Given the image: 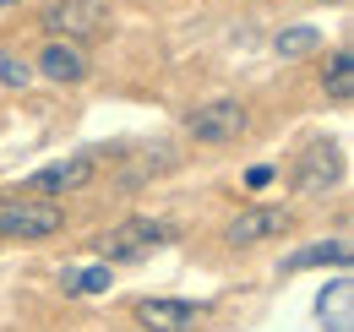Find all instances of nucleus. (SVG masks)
Wrapping results in <instances>:
<instances>
[{"label":"nucleus","instance_id":"obj_1","mask_svg":"<svg viewBox=\"0 0 354 332\" xmlns=\"http://www.w3.org/2000/svg\"><path fill=\"white\" fill-rule=\"evenodd\" d=\"M60 229H66V212L55 208V202L0 191V240H22V246H33V240H55Z\"/></svg>","mask_w":354,"mask_h":332},{"label":"nucleus","instance_id":"obj_2","mask_svg":"<svg viewBox=\"0 0 354 332\" xmlns=\"http://www.w3.org/2000/svg\"><path fill=\"white\" fill-rule=\"evenodd\" d=\"M158 246H169V223H158V218H126V223H115V229L98 240V256H104L109 267H120V261L153 256Z\"/></svg>","mask_w":354,"mask_h":332},{"label":"nucleus","instance_id":"obj_3","mask_svg":"<svg viewBox=\"0 0 354 332\" xmlns=\"http://www.w3.org/2000/svg\"><path fill=\"white\" fill-rule=\"evenodd\" d=\"M185 131L196 142H207V147H229V142H240L251 131V115H245L240 98H213V104H196L185 115Z\"/></svg>","mask_w":354,"mask_h":332},{"label":"nucleus","instance_id":"obj_4","mask_svg":"<svg viewBox=\"0 0 354 332\" xmlns=\"http://www.w3.org/2000/svg\"><path fill=\"white\" fill-rule=\"evenodd\" d=\"M39 28L49 39H93L109 28V6L104 0H49L39 11Z\"/></svg>","mask_w":354,"mask_h":332},{"label":"nucleus","instance_id":"obj_5","mask_svg":"<svg viewBox=\"0 0 354 332\" xmlns=\"http://www.w3.org/2000/svg\"><path fill=\"white\" fill-rule=\"evenodd\" d=\"M131 316H136V327H142V332H202V322H207V305H191V299L153 294V299H136Z\"/></svg>","mask_w":354,"mask_h":332},{"label":"nucleus","instance_id":"obj_6","mask_svg":"<svg viewBox=\"0 0 354 332\" xmlns=\"http://www.w3.org/2000/svg\"><path fill=\"white\" fill-rule=\"evenodd\" d=\"M344 180V147L338 142H310L295 164V191L300 196H327Z\"/></svg>","mask_w":354,"mask_h":332},{"label":"nucleus","instance_id":"obj_7","mask_svg":"<svg viewBox=\"0 0 354 332\" xmlns=\"http://www.w3.org/2000/svg\"><path fill=\"white\" fill-rule=\"evenodd\" d=\"M295 229V212L289 208H245L223 223V240L240 250V246H262V240H283Z\"/></svg>","mask_w":354,"mask_h":332},{"label":"nucleus","instance_id":"obj_8","mask_svg":"<svg viewBox=\"0 0 354 332\" xmlns=\"http://www.w3.org/2000/svg\"><path fill=\"white\" fill-rule=\"evenodd\" d=\"M93 174H98V153H71V158H55V164L33 169L28 191H39V196H71V191L88 185Z\"/></svg>","mask_w":354,"mask_h":332},{"label":"nucleus","instance_id":"obj_9","mask_svg":"<svg viewBox=\"0 0 354 332\" xmlns=\"http://www.w3.org/2000/svg\"><path fill=\"white\" fill-rule=\"evenodd\" d=\"M88 55L77 49L71 39H49L44 55L33 60V77H49V82H88Z\"/></svg>","mask_w":354,"mask_h":332},{"label":"nucleus","instance_id":"obj_10","mask_svg":"<svg viewBox=\"0 0 354 332\" xmlns=\"http://www.w3.org/2000/svg\"><path fill=\"white\" fill-rule=\"evenodd\" d=\"M316 322L327 332H354V284H349V273H333V284L316 294Z\"/></svg>","mask_w":354,"mask_h":332},{"label":"nucleus","instance_id":"obj_11","mask_svg":"<svg viewBox=\"0 0 354 332\" xmlns=\"http://www.w3.org/2000/svg\"><path fill=\"white\" fill-rule=\"evenodd\" d=\"M354 246L349 240H316V246H300L295 256H283V273H306V267H333V273H349Z\"/></svg>","mask_w":354,"mask_h":332},{"label":"nucleus","instance_id":"obj_12","mask_svg":"<svg viewBox=\"0 0 354 332\" xmlns=\"http://www.w3.org/2000/svg\"><path fill=\"white\" fill-rule=\"evenodd\" d=\"M109 284H115V267H109V261H93V267H66V273H60V289L71 294V299L109 294Z\"/></svg>","mask_w":354,"mask_h":332},{"label":"nucleus","instance_id":"obj_13","mask_svg":"<svg viewBox=\"0 0 354 332\" xmlns=\"http://www.w3.org/2000/svg\"><path fill=\"white\" fill-rule=\"evenodd\" d=\"M322 87H327L333 104H349V98H354V55H349V49H338V55L322 66Z\"/></svg>","mask_w":354,"mask_h":332},{"label":"nucleus","instance_id":"obj_14","mask_svg":"<svg viewBox=\"0 0 354 332\" xmlns=\"http://www.w3.org/2000/svg\"><path fill=\"white\" fill-rule=\"evenodd\" d=\"M272 49H278L283 60H306V55L322 49V33H316V28H283V33L272 39Z\"/></svg>","mask_w":354,"mask_h":332},{"label":"nucleus","instance_id":"obj_15","mask_svg":"<svg viewBox=\"0 0 354 332\" xmlns=\"http://www.w3.org/2000/svg\"><path fill=\"white\" fill-rule=\"evenodd\" d=\"M0 87H33V66H22L17 55L0 49Z\"/></svg>","mask_w":354,"mask_h":332},{"label":"nucleus","instance_id":"obj_16","mask_svg":"<svg viewBox=\"0 0 354 332\" xmlns=\"http://www.w3.org/2000/svg\"><path fill=\"white\" fill-rule=\"evenodd\" d=\"M272 174H278L272 164H257V169H245V191H267V185H272Z\"/></svg>","mask_w":354,"mask_h":332},{"label":"nucleus","instance_id":"obj_17","mask_svg":"<svg viewBox=\"0 0 354 332\" xmlns=\"http://www.w3.org/2000/svg\"><path fill=\"white\" fill-rule=\"evenodd\" d=\"M17 6H22V0H0V17H6V11H17Z\"/></svg>","mask_w":354,"mask_h":332},{"label":"nucleus","instance_id":"obj_18","mask_svg":"<svg viewBox=\"0 0 354 332\" xmlns=\"http://www.w3.org/2000/svg\"><path fill=\"white\" fill-rule=\"evenodd\" d=\"M316 6H327V0H316Z\"/></svg>","mask_w":354,"mask_h":332}]
</instances>
